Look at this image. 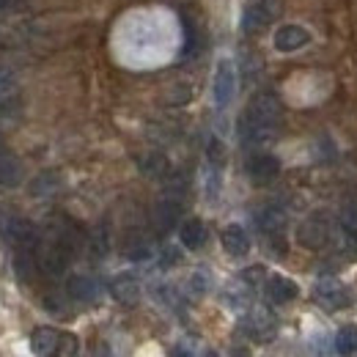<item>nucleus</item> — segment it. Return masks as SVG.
<instances>
[{"mask_svg":"<svg viewBox=\"0 0 357 357\" xmlns=\"http://www.w3.org/2000/svg\"><path fill=\"white\" fill-rule=\"evenodd\" d=\"M93 357H113V352H110L107 347H99V349L93 352Z\"/></svg>","mask_w":357,"mask_h":357,"instance_id":"23","label":"nucleus"},{"mask_svg":"<svg viewBox=\"0 0 357 357\" xmlns=\"http://www.w3.org/2000/svg\"><path fill=\"white\" fill-rule=\"evenodd\" d=\"M278 124H280V99L267 91V93L253 96V102L248 105L242 116L239 132L248 146H264L275 137Z\"/></svg>","mask_w":357,"mask_h":357,"instance_id":"1","label":"nucleus"},{"mask_svg":"<svg viewBox=\"0 0 357 357\" xmlns=\"http://www.w3.org/2000/svg\"><path fill=\"white\" fill-rule=\"evenodd\" d=\"M171 357H187V352H184V349H181V347H176V349H174V352H171Z\"/></svg>","mask_w":357,"mask_h":357,"instance_id":"24","label":"nucleus"},{"mask_svg":"<svg viewBox=\"0 0 357 357\" xmlns=\"http://www.w3.org/2000/svg\"><path fill=\"white\" fill-rule=\"evenodd\" d=\"M8 6V0H0V8H6Z\"/></svg>","mask_w":357,"mask_h":357,"instance_id":"25","label":"nucleus"},{"mask_svg":"<svg viewBox=\"0 0 357 357\" xmlns=\"http://www.w3.org/2000/svg\"><path fill=\"white\" fill-rule=\"evenodd\" d=\"M17 105V77L8 66H0V116L8 119V110Z\"/></svg>","mask_w":357,"mask_h":357,"instance_id":"18","label":"nucleus"},{"mask_svg":"<svg viewBox=\"0 0 357 357\" xmlns=\"http://www.w3.org/2000/svg\"><path fill=\"white\" fill-rule=\"evenodd\" d=\"M308 42H311V31L303 28V25H283V28H278V33H275V47H278L280 52L303 50Z\"/></svg>","mask_w":357,"mask_h":357,"instance_id":"9","label":"nucleus"},{"mask_svg":"<svg viewBox=\"0 0 357 357\" xmlns=\"http://www.w3.org/2000/svg\"><path fill=\"white\" fill-rule=\"evenodd\" d=\"M77 349H80V341L72 333H61V344L52 352V357H77Z\"/></svg>","mask_w":357,"mask_h":357,"instance_id":"21","label":"nucleus"},{"mask_svg":"<svg viewBox=\"0 0 357 357\" xmlns=\"http://www.w3.org/2000/svg\"><path fill=\"white\" fill-rule=\"evenodd\" d=\"M297 242L308 250H321L330 242V218L321 215V212L305 218L297 228Z\"/></svg>","mask_w":357,"mask_h":357,"instance_id":"3","label":"nucleus"},{"mask_svg":"<svg viewBox=\"0 0 357 357\" xmlns=\"http://www.w3.org/2000/svg\"><path fill=\"white\" fill-rule=\"evenodd\" d=\"M66 291H69V297L77 300V303H93V300L99 297V283L91 280L89 275H75V278H69Z\"/></svg>","mask_w":357,"mask_h":357,"instance_id":"17","label":"nucleus"},{"mask_svg":"<svg viewBox=\"0 0 357 357\" xmlns=\"http://www.w3.org/2000/svg\"><path fill=\"white\" fill-rule=\"evenodd\" d=\"M278 8H280V0H250V3H248V8H245L242 28H245L248 33L267 28L269 22L275 20Z\"/></svg>","mask_w":357,"mask_h":357,"instance_id":"6","label":"nucleus"},{"mask_svg":"<svg viewBox=\"0 0 357 357\" xmlns=\"http://www.w3.org/2000/svg\"><path fill=\"white\" fill-rule=\"evenodd\" d=\"M341 231H344V242L357 256V198H347L341 206Z\"/></svg>","mask_w":357,"mask_h":357,"instance_id":"14","label":"nucleus"},{"mask_svg":"<svg viewBox=\"0 0 357 357\" xmlns=\"http://www.w3.org/2000/svg\"><path fill=\"white\" fill-rule=\"evenodd\" d=\"M236 93V66L234 61L228 58H220L218 61V69H215V80H212V96H215V105L223 110L231 105Z\"/></svg>","mask_w":357,"mask_h":357,"instance_id":"4","label":"nucleus"},{"mask_svg":"<svg viewBox=\"0 0 357 357\" xmlns=\"http://www.w3.org/2000/svg\"><path fill=\"white\" fill-rule=\"evenodd\" d=\"M313 300H316V305H321L324 311H344V308L352 305L349 289H347L341 280H335V278H321V280H316V286H313Z\"/></svg>","mask_w":357,"mask_h":357,"instance_id":"2","label":"nucleus"},{"mask_svg":"<svg viewBox=\"0 0 357 357\" xmlns=\"http://www.w3.org/2000/svg\"><path fill=\"white\" fill-rule=\"evenodd\" d=\"M223 248L228 256H234V259H242V256H248L250 253V236H248V231L242 228V225L231 223L223 228Z\"/></svg>","mask_w":357,"mask_h":357,"instance_id":"10","label":"nucleus"},{"mask_svg":"<svg viewBox=\"0 0 357 357\" xmlns=\"http://www.w3.org/2000/svg\"><path fill=\"white\" fill-rule=\"evenodd\" d=\"M335 352H338L341 357H349L357 352V327L355 324H347V327L338 330V335H335Z\"/></svg>","mask_w":357,"mask_h":357,"instance_id":"20","label":"nucleus"},{"mask_svg":"<svg viewBox=\"0 0 357 357\" xmlns=\"http://www.w3.org/2000/svg\"><path fill=\"white\" fill-rule=\"evenodd\" d=\"M297 294H300L297 283H294L291 278H286V275H272L267 280V297H269V303H275V305H286V303H291Z\"/></svg>","mask_w":357,"mask_h":357,"instance_id":"11","label":"nucleus"},{"mask_svg":"<svg viewBox=\"0 0 357 357\" xmlns=\"http://www.w3.org/2000/svg\"><path fill=\"white\" fill-rule=\"evenodd\" d=\"M58 344H61V333L55 327H36L31 335V349L36 357H52Z\"/></svg>","mask_w":357,"mask_h":357,"instance_id":"15","label":"nucleus"},{"mask_svg":"<svg viewBox=\"0 0 357 357\" xmlns=\"http://www.w3.org/2000/svg\"><path fill=\"white\" fill-rule=\"evenodd\" d=\"M278 174H280V160L272 154H256L248 162V176L253 184H269L278 178Z\"/></svg>","mask_w":357,"mask_h":357,"instance_id":"8","label":"nucleus"},{"mask_svg":"<svg viewBox=\"0 0 357 357\" xmlns=\"http://www.w3.org/2000/svg\"><path fill=\"white\" fill-rule=\"evenodd\" d=\"M110 294L121 303V305H135L140 297V283L135 280L132 275H116L110 283Z\"/></svg>","mask_w":357,"mask_h":357,"instance_id":"16","label":"nucleus"},{"mask_svg":"<svg viewBox=\"0 0 357 357\" xmlns=\"http://www.w3.org/2000/svg\"><path fill=\"white\" fill-rule=\"evenodd\" d=\"M22 181V165L0 137V187H17Z\"/></svg>","mask_w":357,"mask_h":357,"instance_id":"12","label":"nucleus"},{"mask_svg":"<svg viewBox=\"0 0 357 357\" xmlns=\"http://www.w3.org/2000/svg\"><path fill=\"white\" fill-rule=\"evenodd\" d=\"M206 157H209V162H212L215 168H220V165H223L225 149H223V143H220L218 137H212V140H209V151H206Z\"/></svg>","mask_w":357,"mask_h":357,"instance_id":"22","label":"nucleus"},{"mask_svg":"<svg viewBox=\"0 0 357 357\" xmlns=\"http://www.w3.org/2000/svg\"><path fill=\"white\" fill-rule=\"evenodd\" d=\"M206 236H209V231L198 218H190V220H184L178 225V239H181V245L187 250H201L206 245Z\"/></svg>","mask_w":357,"mask_h":357,"instance_id":"13","label":"nucleus"},{"mask_svg":"<svg viewBox=\"0 0 357 357\" xmlns=\"http://www.w3.org/2000/svg\"><path fill=\"white\" fill-rule=\"evenodd\" d=\"M178 215H181V198H178L176 192L162 195V201L154 209V225H157V231L160 234H168L176 225Z\"/></svg>","mask_w":357,"mask_h":357,"instance_id":"7","label":"nucleus"},{"mask_svg":"<svg viewBox=\"0 0 357 357\" xmlns=\"http://www.w3.org/2000/svg\"><path fill=\"white\" fill-rule=\"evenodd\" d=\"M256 223H259V228H261L267 236H280L283 228H286V212L278 209V206H267V209H261V212L256 215Z\"/></svg>","mask_w":357,"mask_h":357,"instance_id":"19","label":"nucleus"},{"mask_svg":"<svg viewBox=\"0 0 357 357\" xmlns=\"http://www.w3.org/2000/svg\"><path fill=\"white\" fill-rule=\"evenodd\" d=\"M242 330L256 341V344H269L278 333V324H275V316L267 311V308H253V311L245 316L242 321Z\"/></svg>","mask_w":357,"mask_h":357,"instance_id":"5","label":"nucleus"}]
</instances>
